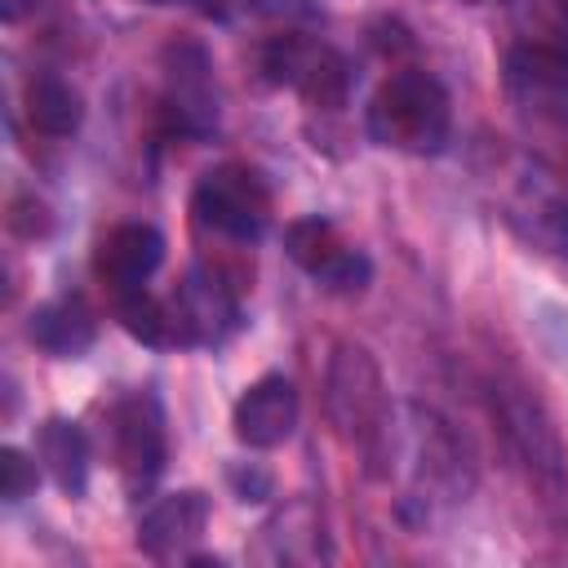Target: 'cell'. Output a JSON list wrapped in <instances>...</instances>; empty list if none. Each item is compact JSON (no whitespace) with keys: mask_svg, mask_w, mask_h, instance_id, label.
<instances>
[{"mask_svg":"<svg viewBox=\"0 0 568 568\" xmlns=\"http://www.w3.org/2000/svg\"><path fill=\"white\" fill-rule=\"evenodd\" d=\"M262 75L280 89H293L315 111H337L351 93V67L346 58L311 36H275L262 49Z\"/></svg>","mask_w":568,"mask_h":568,"instance_id":"277c9868","label":"cell"},{"mask_svg":"<svg viewBox=\"0 0 568 568\" xmlns=\"http://www.w3.org/2000/svg\"><path fill=\"white\" fill-rule=\"evenodd\" d=\"M115 466L129 493H146L164 470V413L151 390H133L111 413Z\"/></svg>","mask_w":568,"mask_h":568,"instance_id":"52a82bcc","label":"cell"},{"mask_svg":"<svg viewBox=\"0 0 568 568\" xmlns=\"http://www.w3.org/2000/svg\"><path fill=\"white\" fill-rule=\"evenodd\" d=\"M9 226H13L18 235H27V240L49 235V226H53L49 204H44V200H36V195H18V200H13V213H9Z\"/></svg>","mask_w":568,"mask_h":568,"instance_id":"ffe728a7","label":"cell"},{"mask_svg":"<svg viewBox=\"0 0 568 568\" xmlns=\"http://www.w3.org/2000/svg\"><path fill=\"white\" fill-rule=\"evenodd\" d=\"M501 422H506V435L515 439V448H519V457L528 462V466H537V475H559L564 470V448H559V435H555V426L541 417V408H537V399H528V395H519V390H501Z\"/></svg>","mask_w":568,"mask_h":568,"instance_id":"4fadbf2b","label":"cell"},{"mask_svg":"<svg viewBox=\"0 0 568 568\" xmlns=\"http://www.w3.org/2000/svg\"><path fill=\"white\" fill-rule=\"evenodd\" d=\"M231 479H235V488H240L244 501H257V497L271 493V475H266V470H262V475H231Z\"/></svg>","mask_w":568,"mask_h":568,"instance_id":"44dd1931","label":"cell"},{"mask_svg":"<svg viewBox=\"0 0 568 568\" xmlns=\"http://www.w3.org/2000/svg\"><path fill=\"white\" fill-rule=\"evenodd\" d=\"M36 484H40L36 462H31L22 448L4 444V448H0V493H4V501H22V497H31Z\"/></svg>","mask_w":568,"mask_h":568,"instance_id":"d6986e66","label":"cell"},{"mask_svg":"<svg viewBox=\"0 0 568 568\" xmlns=\"http://www.w3.org/2000/svg\"><path fill=\"white\" fill-rule=\"evenodd\" d=\"M31 9H36V0H0V18L4 22H22Z\"/></svg>","mask_w":568,"mask_h":568,"instance_id":"7402d4cb","label":"cell"},{"mask_svg":"<svg viewBox=\"0 0 568 568\" xmlns=\"http://www.w3.org/2000/svg\"><path fill=\"white\" fill-rule=\"evenodd\" d=\"M36 457L40 466L49 470V479L67 493V497H80L84 484H89V439L75 422L67 417H49L36 435Z\"/></svg>","mask_w":568,"mask_h":568,"instance_id":"9a60e30c","label":"cell"},{"mask_svg":"<svg viewBox=\"0 0 568 568\" xmlns=\"http://www.w3.org/2000/svg\"><path fill=\"white\" fill-rule=\"evenodd\" d=\"M297 390L284 373H266L257 377L231 408V426H235V439L244 448H280L293 430H297Z\"/></svg>","mask_w":568,"mask_h":568,"instance_id":"9c48e42d","label":"cell"},{"mask_svg":"<svg viewBox=\"0 0 568 568\" xmlns=\"http://www.w3.org/2000/svg\"><path fill=\"white\" fill-rule=\"evenodd\" d=\"M27 337L49 351L53 359H75L93 346L98 337V320L93 311L84 306V297H53V302H40L31 311V324H27Z\"/></svg>","mask_w":568,"mask_h":568,"instance_id":"7c38bea8","label":"cell"},{"mask_svg":"<svg viewBox=\"0 0 568 568\" xmlns=\"http://www.w3.org/2000/svg\"><path fill=\"white\" fill-rule=\"evenodd\" d=\"M209 493L200 488H178L169 497H160L142 524H138V550L155 564H169V559H186L191 546L200 541V532L209 528Z\"/></svg>","mask_w":568,"mask_h":568,"instance_id":"30bf717a","label":"cell"},{"mask_svg":"<svg viewBox=\"0 0 568 568\" xmlns=\"http://www.w3.org/2000/svg\"><path fill=\"white\" fill-rule=\"evenodd\" d=\"M160 71H164L169 129L182 138H213L217 115H222V98H217L209 49L195 40H169L160 53Z\"/></svg>","mask_w":568,"mask_h":568,"instance_id":"5b68a950","label":"cell"},{"mask_svg":"<svg viewBox=\"0 0 568 568\" xmlns=\"http://www.w3.org/2000/svg\"><path fill=\"white\" fill-rule=\"evenodd\" d=\"M262 541H266V559L275 564H315L328 559V537L320 515L306 501H288L284 510H275L262 524Z\"/></svg>","mask_w":568,"mask_h":568,"instance_id":"5bb4252c","label":"cell"},{"mask_svg":"<svg viewBox=\"0 0 568 568\" xmlns=\"http://www.w3.org/2000/svg\"><path fill=\"white\" fill-rule=\"evenodd\" d=\"M164 262V235L146 222H120L111 226L93 248V271L111 293L142 288Z\"/></svg>","mask_w":568,"mask_h":568,"instance_id":"8fae6325","label":"cell"},{"mask_svg":"<svg viewBox=\"0 0 568 568\" xmlns=\"http://www.w3.org/2000/svg\"><path fill=\"white\" fill-rule=\"evenodd\" d=\"M324 404H328V422L337 426V435L346 444H355L364 457L377 448V439L386 435V426L395 417L373 355L364 346H351V342H342L328 359Z\"/></svg>","mask_w":568,"mask_h":568,"instance_id":"7a4b0ae2","label":"cell"},{"mask_svg":"<svg viewBox=\"0 0 568 568\" xmlns=\"http://www.w3.org/2000/svg\"><path fill=\"white\" fill-rule=\"evenodd\" d=\"M559 4H564V18H568V0H559Z\"/></svg>","mask_w":568,"mask_h":568,"instance_id":"cb8c5ba5","label":"cell"},{"mask_svg":"<svg viewBox=\"0 0 568 568\" xmlns=\"http://www.w3.org/2000/svg\"><path fill=\"white\" fill-rule=\"evenodd\" d=\"M115 315H120L124 333L138 337L142 346H182L169 297L146 293V284L142 288H129V293H115Z\"/></svg>","mask_w":568,"mask_h":568,"instance_id":"ac0fdd59","label":"cell"},{"mask_svg":"<svg viewBox=\"0 0 568 568\" xmlns=\"http://www.w3.org/2000/svg\"><path fill=\"white\" fill-rule=\"evenodd\" d=\"M466 4H484V0H466Z\"/></svg>","mask_w":568,"mask_h":568,"instance_id":"d4e9b609","label":"cell"},{"mask_svg":"<svg viewBox=\"0 0 568 568\" xmlns=\"http://www.w3.org/2000/svg\"><path fill=\"white\" fill-rule=\"evenodd\" d=\"M142 4H200V0H142Z\"/></svg>","mask_w":568,"mask_h":568,"instance_id":"603a6c76","label":"cell"},{"mask_svg":"<svg viewBox=\"0 0 568 568\" xmlns=\"http://www.w3.org/2000/svg\"><path fill=\"white\" fill-rule=\"evenodd\" d=\"M191 213L204 231L235 244H253L271 222V186L248 164H217L195 182Z\"/></svg>","mask_w":568,"mask_h":568,"instance_id":"3957f363","label":"cell"},{"mask_svg":"<svg viewBox=\"0 0 568 568\" xmlns=\"http://www.w3.org/2000/svg\"><path fill=\"white\" fill-rule=\"evenodd\" d=\"M364 129L377 146L404 155H439L453 133L448 89L417 67H404L377 84L364 111Z\"/></svg>","mask_w":568,"mask_h":568,"instance_id":"6da1fadb","label":"cell"},{"mask_svg":"<svg viewBox=\"0 0 568 568\" xmlns=\"http://www.w3.org/2000/svg\"><path fill=\"white\" fill-rule=\"evenodd\" d=\"M284 253L324 288L337 297H355L373 280V262L364 248L346 244L342 231L328 217H297L284 226Z\"/></svg>","mask_w":568,"mask_h":568,"instance_id":"8992f818","label":"cell"},{"mask_svg":"<svg viewBox=\"0 0 568 568\" xmlns=\"http://www.w3.org/2000/svg\"><path fill=\"white\" fill-rule=\"evenodd\" d=\"M506 84L524 102H559L568 93V58L550 44H515L506 53Z\"/></svg>","mask_w":568,"mask_h":568,"instance_id":"2e32d148","label":"cell"},{"mask_svg":"<svg viewBox=\"0 0 568 568\" xmlns=\"http://www.w3.org/2000/svg\"><path fill=\"white\" fill-rule=\"evenodd\" d=\"M27 120L44 138H71L80 129V120H84V102H80V93L67 80L36 75L27 84Z\"/></svg>","mask_w":568,"mask_h":568,"instance_id":"e0dca14e","label":"cell"},{"mask_svg":"<svg viewBox=\"0 0 568 568\" xmlns=\"http://www.w3.org/2000/svg\"><path fill=\"white\" fill-rule=\"evenodd\" d=\"M173 320H178V337L182 346H217L240 328V297L235 288L204 266H191L173 293H169Z\"/></svg>","mask_w":568,"mask_h":568,"instance_id":"ba28073f","label":"cell"}]
</instances>
